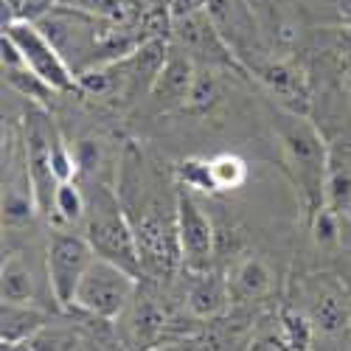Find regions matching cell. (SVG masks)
Wrapping results in <instances>:
<instances>
[{"label":"cell","instance_id":"8992f818","mask_svg":"<svg viewBox=\"0 0 351 351\" xmlns=\"http://www.w3.org/2000/svg\"><path fill=\"white\" fill-rule=\"evenodd\" d=\"M304 312L312 320L315 335L348 337L351 335V287L332 273H315L301 287Z\"/></svg>","mask_w":351,"mask_h":351},{"label":"cell","instance_id":"f1b7e54d","mask_svg":"<svg viewBox=\"0 0 351 351\" xmlns=\"http://www.w3.org/2000/svg\"><path fill=\"white\" fill-rule=\"evenodd\" d=\"M23 6H25V0H3V25L17 23L23 17Z\"/></svg>","mask_w":351,"mask_h":351},{"label":"cell","instance_id":"ba28073f","mask_svg":"<svg viewBox=\"0 0 351 351\" xmlns=\"http://www.w3.org/2000/svg\"><path fill=\"white\" fill-rule=\"evenodd\" d=\"M171 40L191 56V60L197 62V68H214V71L228 68V71L247 73L242 60L233 53V48L217 32V25H214V20L208 17L206 9L171 17Z\"/></svg>","mask_w":351,"mask_h":351},{"label":"cell","instance_id":"7402d4cb","mask_svg":"<svg viewBox=\"0 0 351 351\" xmlns=\"http://www.w3.org/2000/svg\"><path fill=\"white\" fill-rule=\"evenodd\" d=\"M132 326L138 335H143V340H152L166 329V309L158 304V298L143 295L132 301Z\"/></svg>","mask_w":351,"mask_h":351},{"label":"cell","instance_id":"9c48e42d","mask_svg":"<svg viewBox=\"0 0 351 351\" xmlns=\"http://www.w3.org/2000/svg\"><path fill=\"white\" fill-rule=\"evenodd\" d=\"M3 34H9L14 40V45L20 48L23 62H25L28 71H34L37 76H43L60 93H79L73 71L62 60V53L53 48V43L40 32L37 23H28V20L9 23V25H3Z\"/></svg>","mask_w":351,"mask_h":351},{"label":"cell","instance_id":"4fadbf2b","mask_svg":"<svg viewBox=\"0 0 351 351\" xmlns=\"http://www.w3.org/2000/svg\"><path fill=\"white\" fill-rule=\"evenodd\" d=\"M191 276V287H189V312L199 320H214L222 317L230 306V287H228V276H222L219 270H202V273H189Z\"/></svg>","mask_w":351,"mask_h":351},{"label":"cell","instance_id":"2e32d148","mask_svg":"<svg viewBox=\"0 0 351 351\" xmlns=\"http://www.w3.org/2000/svg\"><path fill=\"white\" fill-rule=\"evenodd\" d=\"M326 208L351 214V141H335L326 163Z\"/></svg>","mask_w":351,"mask_h":351},{"label":"cell","instance_id":"cb8c5ba5","mask_svg":"<svg viewBox=\"0 0 351 351\" xmlns=\"http://www.w3.org/2000/svg\"><path fill=\"white\" fill-rule=\"evenodd\" d=\"M174 178H178V186H186V189H191L197 194H217L208 160L186 158V160H180L178 166H174Z\"/></svg>","mask_w":351,"mask_h":351},{"label":"cell","instance_id":"f546056e","mask_svg":"<svg viewBox=\"0 0 351 351\" xmlns=\"http://www.w3.org/2000/svg\"><path fill=\"white\" fill-rule=\"evenodd\" d=\"M132 3H135L141 12H146V9H155V6H163V3H169V0H132Z\"/></svg>","mask_w":351,"mask_h":351},{"label":"cell","instance_id":"8fae6325","mask_svg":"<svg viewBox=\"0 0 351 351\" xmlns=\"http://www.w3.org/2000/svg\"><path fill=\"white\" fill-rule=\"evenodd\" d=\"M208 17L214 20L217 32L222 40L233 48V53L245 62L247 56H261V34H258V23L250 9L247 0H208L206 6Z\"/></svg>","mask_w":351,"mask_h":351},{"label":"cell","instance_id":"9a60e30c","mask_svg":"<svg viewBox=\"0 0 351 351\" xmlns=\"http://www.w3.org/2000/svg\"><path fill=\"white\" fill-rule=\"evenodd\" d=\"M228 287H230L233 301H261L273 292L276 276H273V270H270V265L265 258L245 256L228 273Z\"/></svg>","mask_w":351,"mask_h":351},{"label":"cell","instance_id":"5b68a950","mask_svg":"<svg viewBox=\"0 0 351 351\" xmlns=\"http://www.w3.org/2000/svg\"><path fill=\"white\" fill-rule=\"evenodd\" d=\"M93 258H96V250L87 242L84 233L51 230L48 250H45V278H48L51 298L60 309H71L76 287Z\"/></svg>","mask_w":351,"mask_h":351},{"label":"cell","instance_id":"d6986e66","mask_svg":"<svg viewBox=\"0 0 351 351\" xmlns=\"http://www.w3.org/2000/svg\"><path fill=\"white\" fill-rule=\"evenodd\" d=\"M84 214H87V194L76 180H65L56 186L53 194V211L51 217L65 225V228H76L84 225Z\"/></svg>","mask_w":351,"mask_h":351},{"label":"cell","instance_id":"44dd1931","mask_svg":"<svg viewBox=\"0 0 351 351\" xmlns=\"http://www.w3.org/2000/svg\"><path fill=\"white\" fill-rule=\"evenodd\" d=\"M208 166H211V180H214V191L217 194L237 191V189H242L247 183V163L237 152L214 155L208 160Z\"/></svg>","mask_w":351,"mask_h":351},{"label":"cell","instance_id":"83f0119b","mask_svg":"<svg viewBox=\"0 0 351 351\" xmlns=\"http://www.w3.org/2000/svg\"><path fill=\"white\" fill-rule=\"evenodd\" d=\"M332 12H335V20L343 32L351 28V0H332Z\"/></svg>","mask_w":351,"mask_h":351},{"label":"cell","instance_id":"484cf974","mask_svg":"<svg viewBox=\"0 0 351 351\" xmlns=\"http://www.w3.org/2000/svg\"><path fill=\"white\" fill-rule=\"evenodd\" d=\"M337 256H340V261H343V273H340V278L351 287V214L343 217V233H340Z\"/></svg>","mask_w":351,"mask_h":351},{"label":"cell","instance_id":"603a6c76","mask_svg":"<svg viewBox=\"0 0 351 351\" xmlns=\"http://www.w3.org/2000/svg\"><path fill=\"white\" fill-rule=\"evenodd\" d=\"M219 99H222V93H219V79H217L214 68H197L186 107L194 112H208Z\"/></svg>","mask_w":351,"mask_h":351},{"label":"cell","instance_id":"277c9868","mask_svg":"<svg viewBox=\"0 0 351 351\" xmlns=\"http://www.w3.org/2000/svg\"><path fill=\"white\" fill-rule=\"evenodd\" d=\"M135 228V242L141 256V276L169 281L183 265V250L178 237V211H166L160 199L146 202L141 214L130 217Z\"/></svg>","mask_w":351,"mask_h":351},{"label":"cell","instance_id":"6da1fadb","mask_svg":"<svg viewBox=\"0 0 351 351\" xmlns=\"http://www.w3.org/2000/svg\"><path fill=\"white\" fill-rule=\"evenodd\" d=\"M273 127H276V138H278L284 171L289 174V180L295 183L301 202H304V211H306V222H309L320 208H326L329 143L317 132V127L309 121V115L278 110V119Z\"/></svg>","mask_w":351,"mask_h":351},{"label":"cell","instance_id":"7c38bea8","mask_svg":"<svg viewBox=\"0 0 351 351\" xmlns=\"http://www.w3.org/2000/svg\"><path fill=\"white\" fill-rule=\"evenodd\" d=\"M197 76V62L171 40L166 60L149 87V99L158 110H178L189 104V93Z\"/></svg>","mask_w":351,"mask_h":351},{"label":"cell","instance_id":"ffe728a7","mask_svg":"<svg viewBox=\"0 0 351 351\" xmlns=\"http://www.w3.org/2000/svg\"><path fill=\"white\" fill-rule=\"evenodd\" d=\"M276 324L281 329V337L287 343V348H312L315 343V326L306 317V312L301 306H281Z\"/></svg>","mask_w":351,"mask_h":351},{"label":"cell","instance_id":"30bf717a","mask_svg":"<svg viewBox=\"0 0 351 351\" xmlns=\"http://www.w3.org/2000/svg\"><path fill=\"white\" fill-rule=\"evenodd\" d=\"M247 73H253V79L270 93V99L278 104V110L309 115L312 87H309L304 68H298L289 60H276V56L261 53L247 65Z\"/></svg>","mask_w":351,"mask_h":351},{"label":"cell","instance_id":"4316f807","mask_svg":"<svg viewBox=\"0 0 351 351\" xmlns=\"http://www.w3.org/2000/svg\"><path fill=\"white\" fill-rule=\"evenodd\" d=\"M60 3H62V0H25V6H23V17H20V20L37 23V20H43L48 12H53Z\"/></svg>","mask_w":351,"mask_h":351},{"label":"cell","instance_id":"52a82bcc","mask_svg":"<svg viewBox=\"0 0 351 351\" xmlns=\"http://www.w3.org/2000/svg\"><path fill=\"white\" fill-rule=\"evenodd\" d=\"M174 211H178V237L183 250V270L202 273L214 267L217 256V230L211 217L197 199V191L178 186L174 189Z\"/></svg>","mask_w":351,"mask_h":351},{"label":"cell","instance_id":"3957f363","mask_svg":"<svg viewBox=\"0 0 351 351\" xmlns=\"http://www.w3.org/2000/svg\"><path fill=\"white\" fill-rule=\"evenodd\" d=\"M138 278L141 276L130 273L127 267L96 256L76 287L71 309L82 312L84 317L110 320L112 324V320H119L121 315L130 312L138 295Z\"/></svg>","mask_w":351,"mask_h":351},{"label":"cell","instance_id":"7a4b0ae2","mask_svg":"<svg viewBox=\"0 0 351 351\" xmlns=\"http://www.w3.org/2000/svg\"><path fill=\"white\" fill-rule=\"evenodd\" d=\"M87 194V214H84V237L93 245L96 256L110 258L115 265L127 267L141 276V256L135 242V228L119 194H112L101 180L84 189Z\"/></svg>","mask_w":351,"mask_h":351},{"label":"cell","instance_id":"e0dca14e","mask_svg":"<svg viewBox=\"0 0 351 351\" xmlns=\"http://www.w3.org/2000/svg\"><path fill=\"white\" fill-rule=\"evenodd\" d=\"M0 292L3 301L14 304H40V278L32 261H25L23 253H6L3 270H0Z\"/></svg>","mask_w":351,"mask_h":351},{"label":"cell","instance_id":"ac0fdd59","mask_svg":"<svg viewBox=\"0 0 351 351\" xmlns=\"http://www.w3.org/2000/svg\"><path fill=\"white\" fill-rule=\"evenodd\" d=\"M3 82L12 87L14 93H20L23 99L34 101L37 107H45V110H51V104H53L56 96H62L56 87H51L43 76H37L34 71H28L25 65H20V68L3 65Z\"/></svg>","mask_w":351,"mask_h":351},{"label":"cell","instance_id":"d4e9b609","mask_svg":"<svg viewBox=\"0 0 351 351\" xmlns=\"http://www.w3.org/2000/svg\"><path fill=\"white\" fill-rule=\"evenodd\" d=\"M71 149H73V158H76V169L82 178L87 180H96L99 178V171L104 166V146L101 141L96 138H79L76 143H71Z\"/></svg>","mask_w":351,"mask_h":351},{"label":"cell","instance_id":"5bb4252c","mask_svg":"<svg viewBox=\"0 0 351 351\" xmlns=\"http://www.w3.org/2000/svg\"><path fill=\"white\" fill-rule=\"evenodd\" d=\"M48 320L51 315L37 304L3 301V312H0V343H3V348H23Z\"/></svg>","mask_w":351,"mask_h":351}]
</instances>
